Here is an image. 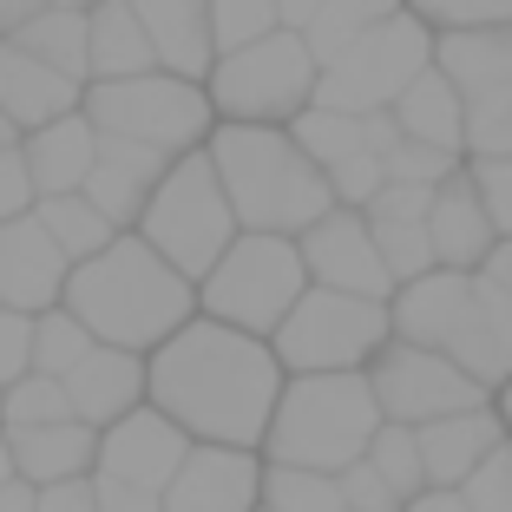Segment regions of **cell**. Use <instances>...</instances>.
I'll return each instance as SVG.
<instances>
[{
	"label": "cell",
	"mask_w": 512,
	"mask_h": 512,
	"mask_svg": "<svg viewBox=\"0 0 512 512\" xmlns=\"http://www.w3.org/2000/svg\"><path fill=\"white\" fill-rule=\"evenodd\" d=\"M92 499H99V512H165V499H158V493L125 486V480H106V473H92Z\"/></svg>",
	"instance_id": "45"
},
{
	"label": "cell",
	"mask_w": 512,
	"mask_h": 512,
	"mask_svg": "<svg viewBox=\"0 0 512 512\" xmlns=\"http://www.w3.org/2000/svg\"><path fill=\"white\" fill-rule=\"evenodd\" d=\"M381 434V401L368 388V368L342 375H289L276 421L263 434V460L296 473H342Z\"/></svg>",
	"instance_id": "5"
},
{
	"label": "cell",
	"mask_w": 512,
	"mask_h": 512,
	"mask_svg": "<svg viewBox=\"0 0 512 512\" xmlns=\"http://www.w3.org/2000/svg\"><path fill=\"white\" fill-rule=\"evenodd\" d=\"M316 53H309V40L289 27L263 33V40L237 46V53H217L211 79H204V92H211L217 119H237V125H289L296 112L316 106Z\"/></svg>",
	"instance_id": "9"
},
{
	"label": "cell",
	"mask_w": 512,
	"mask_h": 512,
	"mask_svg": "<svg viewBox=\"0 0 512 512\" xmlns=\"http://www.w3.org/2000/svg\"><path fill=\"white\" fill-rule=\"evenodd\" d=\"M256 512H270V506H256Z\"/></svg>",
	"instance_id": "56"
},
{
	"label": "cell",
	"mask_w": 512,
	"mask_h": 512,
	"mask_svg": "<svg viewBox=\"0 0 512 512\" xmlns=\"http://www.w3.org/2000/svg\"><path fill=\"white\" fill-rule=\"evenodd\" d=\"M335 486H342V499H348L355 512H401V506H407V499L394 493V486L381 480V473L368 467V460H355V467H342V473H335Z\"/></svg>",
	"instance_id": "43"
},
{
	"label": "cell",
	"mask_w": 512,
	"mask_h": 512,
	"mask_svg": "<svg viewBox=\"0 0 512 512\" xmlns=\"http://www.w3.org/2000/svg\"><path fill=\"white\" fill-rule=\"evenodd\" d=\"M467 178H473V191H480L493 230L512 237V158H467Z\"/></svg>",
	"instance_id": "41"
},
{
	"label": "cell",
	"mask_w": 512,
	"mask_h": 512,
	"mask_svg": "<svg viewBox=\"0 0 512 512\" xmlns=\"http://www.w3.org/2000/svg\"><path fill=\"white\" fill-rule=\"evenodd\" d=\"M309 289L296 237H270V230H237L217 270L197 283V309L211 322H230L243 335H263L270 342L283 329V316L296 309V296Z\"/></svg>",
	"instance_id": "8"
},
{
	"label": "cell",
	"mask_w": 512,
	"mask_h": 512,
	"mask_svg": "<svg viewBox=\"0 0 512 512\" xmlns=\"http://www.w3.org/2000/svg\"><path fill=\"white\" fill-rule=\"evenodd\" d=\"M14 447V473L33 486H60V480H86L99 460V427L86 421H46V427H7Z\"/></svg>",
	"instance_id": "27"
},
{
	"label": "cell",
	"mask_w": 512,
	"mask_h": 512,
	"mask_svg": "<svg viewBox=\"0 0 512 512\" xmlns=\"http://www.w3.org/2000/svg\"><path fill=\"white\" fill-rule=\"evenodd\" d=\"M20 151H27V171L40 184V197H66L92 178V158H99V125L86 112H60V119L20 132Z\"/></svg>",
	"instance_id": "26"
},
{
	"label": "cell",
	"mask_w": 512,
	"mask_h": 512,
	"mask_svg": "<svg viewBox=\"0 0 512 512\" xmlns=\"http://www.w3.org/2000/svg\"><path fill=\"white\" fill-rule=\"evenodd\" d=\"M0 512H40V486H33V480H20V473H14V480L0 486Z\"/></svg>",
	"instance_id": "49"
},
{
	"label": "cell",
	"mask_w": 512,
	"mask_h": 512,
	"mask_svg": "<svg viewBox=\"0 0 512 512\" xmlns=\"http://www.w3.org/2000/svg\"><path fill=\"white\" fill-rule=\"evenodd\" d=\"M92 348V329L73 316V309H40L33 316V375H53L66 381Z\"/></svg>",
	"instance_id": "33"
},
{
	"label": "cell",
	"mask_w": 512,
	"mask_h": 512,
	"mask_svg": "<svg viewBox=\"0 0 512 512\" xmlns=\"http://www.w3.org/2000/svg\"><path fill=\"white\" fill-rule=\"evenodd\" d=\"M460 165H467L460 151L414 145V138H394V151H381V171H388V184H427V191H440V184H447Z\"/></svg>",
	"instance_id": "37"
},
{
	"label": "cell",
	"mask_w": 512,
	"mask_h": 512,
	"mask_svg": "<svg viewBox=\"0 0 512 512\" xmlns=\"http://www.w3.org/2000/svg\"><path fill=\"white\" fill-rule=\"evenodd\" d=\"M322 0H276V20H283L289 33H309V20H316Z\"/></svg>",
	"instance_id": "50"
},
{
	"label": "cell",
	"mask_w": 512,
	"mask_h": 512,
	"mask_svg": "<svg viewBox=\"0 0 512 512\" xmlns=\"http://www.w3.org/2000/svg\"><path fill=\"white\" fill-rule=\"evenodd\" d=\"M14 480V447H7V427H0V486Z\"/></svg>",
	"instance_id": "53"
},
{
	"label": "cell",
	"mask_w": 512,
	"mask_h": 512,
	"mask_svg": "<svg viewBox=\"0 0 512 512\" xmlns=\"http://www.w3.org/2000/svg\"><path fill=\"white\" fill-rule=\"evenodd\" d=\"M394 342V316L375 296H348V289L309 283L296 296V309L283 316V329L270 335L276 362L289 375H342V368H368L381 348Z\"/></svg>",
	"instance_id": "10"
},
{
	"label": "cell",
	"mask_w": 512,
	"mask_h": 512,
	"mask_svg": "<svg viewBox=\"0 0 512 512\" xmlns=\"http://www.w3.org/2000/svg\"><path fill=\"white\" fill-rule=\"evenodd\" d=\"M7 145H20V125L7 119V112H0V151H7Z\"/></svg>",
	"instance_id": "54"
},
{
	"label": "cell",
	"mask_w": 512,
	"mask_h": 512,
	"mask_svg": "<svg viewBox=\"0 0 512 512\" xmlns=\"http://www.w3.org/2000/svg\"><path fill=\"white\" fill-rule=\"evenodd\" d=\"M33 14H46V0H0V40H14Z\"/></svg>",
	"instance_id": "48"
},
{
	"label": "cell",
	"mask_w": 512,
	"mask_h": 512,
	"mask_svg": "<svg viewBox=\"0 0 512 512\" xmlns=\"http://www.w3.org/2000/svg\"><path fill=\"white\" fill-rule=\"evenodd\" d=\"M263 506L270 512H355L335 486V473H296V467H270L263 473Z\"/></svg>",
	"instance_id": "36"
},
{
	"label": "cell",
	"mask_w": 512,
	"mask_h": 512,
	"mask_svg": "<svg viewBox=\"0 0 512 512\" xmlns=\"http://www.w3.org/2000/svg\"><path fill=\"white\" fill-rule=\"evenodd\" d=\"M79 112L99 125V138H132L151 151H197L217 132V106L204 79H178V73H138V79H92L79 92Z\"/></svg>",
	"instance_id": "7"
},
{
	"label": "cell",
	"mask_w": 512,
	"mask_h": 512,
	"mask_svg": "<svg viewBox=\"0 0 512 512\" xmlns=\"http://www.w3.org/2000/svg\"><path fill=\"white\" fill-rule=\"evenodd\" d=\"M60 309H73L86 322L92 342L151 355L158 342H171L197 316V283L171 270L138 230H119L99 256L73 263Z\"/></svg>",
	"instance_id": "2"
},
{
	"label": "cell",
	"mask_w": 512,
	"mask_h": 512,
	"mask_svg": "<svg viewBox=\"0 0 512 512\" xmlns=\"http://www.w3.org/2000/svg\"><path fill=\"white\" fill-rule=\"evenodd\" d=\"M362 460H368V467H375V473H381V480H388L401 499L427 493V467H421V440H414V427L381 421V434L368 440V453H362Z\"/></svg>",
	"instance_id": "35"
},
{
	"label": "cell",
	"mask_w": 512,
	"mask_h": 512,
	"mask_svg": "<svg viewBox=\"0 0 512 512\" xmlns=\"http://www.w3.org/2000/svg\"><path fill=\"white\" fill-rule=\"evenodd\" d=\"M33 204H40V184H33V171H27V151L7 145L0 151V224L33 217Z\"/></svg>",
	"instance_id": "42"
},
{
	"label": "cell",
	"mask_w": 512,
	"mask_h": 512,
	"mask_svg": "<svg viewBox=\"0 0 512 512\" xmlns=\"http://www.w3.org/2000/svg\"><path fill=\"white\" fill-rule=\"evenodd\" d=\"M401 512H467V506H460V493H440V486H427V493H414Z\"/></svg>",
	"instance_id": "51"
},
{
	"label": "cell",
	"mask_w": 512,
	"mask_h": 512,
	"mask_svg": "<svg viewBox=\"0 0 512 512\" xmlns=\"http://www.w3.org/2000/svg\"><path fill=\"white\" fill-rule=\"evenodd\" d=\"M427 66H434V27L401 7L394 20H381L375 33H362L348 53H335V60L322 66L316 106H329V112H388Z\"/></svg>",
	"instance_id": "11"
},
{
	"label": "cell",
	"mask_w": 512,
	"mask_h": 512,
	"mask_svg": "<svg viewBox=\"0 0 512 512\" xmlns=\"http://www.w3.org/2000/svg\"><path fill=\"white\" fill-rule=\"evenodd\" d=\"M401 342L440 348L453 368H467L486 394L512 381V296L480 270H427L388 296Z\"/></svg>",
	"instance_id": "4"
},
{
	"label": "cell",
	"mask_w": 512,
	"mask_h": 512,
	"mask_svg": "<svg viewBox=\"0 0 512 512\" xmlns=\"http://www.w3.org/2000/svg\"><path fill=\"white\" fill-rule=\"evenodd\" d=\"M66 401H73V414H79L86 427H112L119 414L145 407V355L92 342L86 362L66 375Z\"/></svg>",
	"instance_id": "22"
},
{
	"label": "cell",
	"mask_w": 512,
	"mask_h": 512,
	"mask_svg": "<svg viewBox=\"0 0 512 512\" xmlns=\"http://www.w3.org/2000/svg\"><path fill=\"white\" fill-rule=\"evenodd\" d=\"M434 66L467 106V158H512V27L434 33Z\"/></svg>",
	"instance_id": "12"
},
{
	"label": "cell",
	"mask_w": 512,
	"mask_h": 512,
	"mask_svg": "<svg viewBox=\"0 0 512 512\" xmlns=\"http://www.w3.org/2000/svg\"><path fill=\"white\" fill-rule=\"evenodd\" d=\"M79 92L86 86L66 79V73H53L40 53H27L20 40H0V112H7L20 132L60 119V112H79Z\"/></svg>",
	"instance_id": "25"
},
{
	"label": "cell",
	"mask_w": 512,
	"mask_h": 512,
	"mask_svg": "<svg viewBox=\"0 0 512 512\" xmlns=\"http://www.w3.org/2000/svg\"><path fill=\"white\" fill-rule=\"evenodd\" d=\"M401 14V0H322L316 20H309V53H316V66H329L335 53H348V46L362 40V33H375L381 20Z\"/></svg>",
	"instance_id": "32"
},
{
	"label": "cell",
	"mask_w": 512,
	"mask_h": 512,
	"mask_svg": "<svg viewBox=\"0 0 512 512\" xmlns=\"http://www.w3.org/2000/svg\"><path fill=\"white\" fill-rule=\"evenodd\" d=\"M171 171V151H151V145H132V138H99V158H92V178L79 191L99 204L119 230L138 224V211L151 204L158 178Z\"/></svg>",
	"instance_id": "21"
},
{
	"label": "cell",
	"mask_w": 512,
	"mask_h": 512,
	"mask_svg": "<svg viewBox=\"0 0 512 512\" xmlns=\"http://www.w3.org/2000/svg\"><path fill=\"white\" fill-rule=\"evenodd\" d=\"M427 237H434V263L440 270H480L486 250L499 243V230H493V217H486L480 191H473L467 165L434 191V204H427Z\"/></svg>",
	"instance_id": "24"
},
{
	"label": "cell",
	"mask_w": 512,
	"mask_h": 512,
	"mask_svg": "<svg viewBox=\"0 0 512 512\" xmlns=\"http://www.w3.org/2000/svg\"><path fill=\"white\" fill-rule=\"evenodd\" d=\"M414 440H421L427 486L453 493V486L467 480L473 467H486V460L506 447V421H499L493 401H486V407H467V414H440V421L414 427Z\"/></svg>",
	"instance_id": "20"
},
{
	"label": "cell",
	"mask_w": 512,
	"mask_h": 512,
	"mask_svg": "<svg viewBox=\"0 0 512 512\" xmlns=\"http://www.w3.org/2000/svg\"><path fill=\"white\" fill-rule=\"evenodd\" d=\"M493 414H499V421H506V440H512V381H506V388L493 394Z\"/></svg>",
	"instance_id": "52"
},
{
	"label": "cell",
	"mask_w": 512,
	"mask_h": 512,
	"mask_svg": "<svg viewBox=\"0 0 512 512\" xmlns=\"http://www.w3.org/2000/svg\"><path fill=\"white\" fill-rule=\"evenodd\" d=\"M453 493H460L467 512H512V440L486 460V467H473Z\"/></svg>",
	"instance_id": "40"
},
{
	"label": "cell",
	"mask_w": 512,
	"mask_h": 512,
	"mask_svg": "<svg viewBox=\"0 0 512 512\" xmlns=\"http://www.w3.org/2000/svg\"><path fill=\"white\" fill-rule=\"evenodd\" d=\"M480 276H486V283H493V289H506V296H512V237H499L493 250H486Z\"/></svg>",
	"instance_id": "47"
},
{
	"label": "cell",
	"mask_w": 512,
	"mask_h": 512,
	"mask_svg": "<svg viewBox=\"0 0 512 512\" xmlns=\"http://www.w3.org/2000/svg\"><path fill=\"white\" fill-rule=\"evenodd\" d=\"M40 512H99V499H92V473H86V480L40 486Z\"/></svg>",
	"instance_id": "46"
},
{
	"label": "cell",
	"mask_w": 512,
	"mask_h": 512,
	"mask_svg": "<svg viewBox=\"0 0 512 512\" xmlns=\"http://www.w3.org/2000/svg\"><path fill=\"white\" fill-rule=\"evenodd\" d=\"M270 460L256 447H204L191 440L178 480L165 486V512H256Z\"/></svg>",
	"instance_id": "17"
},
{
	"label": "cell",
	"mask_w": 512,
	"mask_h": 512,
	"mask_svg": "<svg viewBox=\"0 0 512 512\" xmlns=\"http://www.w3.org/2000/svg\"><path fill=\"white\" fill-rule=\"evenodd\" d=\"M434 33H473V27H512V0H401Z\"/></svg>",
	"instance_id": "38"
},
{
	"label": "cell",
	"mask_w": 512,
	"mask_h": 512,
	"mask_svg": "<svg viewBox=\"0 0 512 512\" xmlns=\"http://www.w3.org/2000/svg\"><path fill=\"white\" fill-rule=\"evenodd\" d=\"M33 375V316L27 309H0V388Z\"/></svg>",
	"instance_id": "44"
},
{
	"label": "cell",
	"mask_w": 512,
	"mask_h": 512,
	"mask_svg": "<svg viewBox=\"0 0 512 512\" xmlns=\"http://www.w3.org/2000/svg\"><path fill=\"white\" fill-rule=\"evenodd\" d=\"M46 421H79L73 401H66V381L20 375L0 388V427H46Z\"/></svg>",
	"instance_id": "34"
},
{
	"label": "cell",
	"mask_w": 512,
	"mask_h": 512,
	"mask_svg": "<svg viewBox=\"0 0 512 512\" xmlns=\"http://www.w3.org/2000/svg\"><path fill=\"white\" fill-rule=\"evenodd\" d=\"M66 276H73V263L60 256V243L46 237L40 217L0 224V309H27V316L60 309Z\"/></svg>",
	"instance_id": "18"
},
{
	"label": "cell",
	"mask_w": 512,
	"mask_h": 512,
	"mask_svg": "<svg viewBox=\"0 0 512 512\" xmlns=\"http://www.w3.org/2000/svg\"><path fill=\"white\" fill-rule=\"evenodd\" d=\"M289 368L263 335H243L197 309L171 342L145 355V401L204 447H256L276 421Z\"/></svg>",
	"instance_id": "1"
},
{
	"label": "cell",
	"mask_w": 512,
	"mask_h": 512,
	"mask_svg": "<svg viewBox=\"0 0 512 512\" xmlns=\"http://www.w3.org/2000/svg\"><path fill=\"white\" fill-rule=\"evenodd\" d=\"M86 53H92V79H138L158 73V53H151V33L138 27L132 0H99L86 14ZM86 79V86H92Z\"/></svg>",
	"instance_id": "29"
},
{
	"label": "cell",
	"mask_w": 512,
	"mask_h": 512,
	"mask_svg": "<svg viewBox=\"0 0 512 512\" xmlns=\"http://www.w3.org/2000/svg\"><path fill=\"white\" fill-rule=\"evenodd\" d=\"M27 53H40L53 73H66V79H79L86 86L92 79V53H86V14H66V7H46V14H33L27 27L14 33Z\"/></svg>",
	"instance_id": "31"
},
{
	"label": "cell",
	"mask_w": 512,
	"mask_h": 512,
	"mask_svg": "<svg viewBox=\"0 0 512 512\" xmlns=\"http://www.w3.org/2000/svg\"><path fill=\"white\" fill-rule=\"evenodd\" d=\"M138 27L151 33L158 66L178 79H211L217 40H211V0H132Z\"/></svg>",
	"instance_id": "23"
},
{
	"label": "cell",
	"mask_w": 512,
	"mask_h": 512,
	"mask_svg": "<svg viewBox=\"0 0 512 512\" xmlns=\"http://www.w3.org/2000/svg\"><path fill=\"white\" fill-rule=\"evenodd\" d=\"M283 20H276V0H211V40L217 53H237V46L263 40V33H276Z\"/></svg>",
	"instance_id": "39"
},
{
	"label": "cell",
	"mask_w": 512,
	"mask_h": 512,
	"mask_svg": "<svg viewBox=\"0 0 512 512\" xmlns=\"http://www.w3.org/2000/svg\"><path fill=\"white\" fill-rule=\"evenodd\" d=\"M427 204H434L427 184H381V191L362 204V217H368V230H375V243H381V263H388L394 289L414 283V276H427V270H440V263H434V237H427Z\"/></svg>",
	"instance_id": "19"
},
{
	"label": "cell",
	"mask_w": 512,
	"mask_h": 512,
	"mask_svg": "<svg viewBox=\"0 0 512 512\" xmlns=\"http://www.w3.org/2000/svg\"><path fill=\"white\" fill-rule=\"evenodd\" d=\"M224 197L243 230H270V237H302L316 217L335 211V191L322 178V165L289 138V125H237L217 119V132L204 138Z\"/></svg>",
	"instance_id": "3"
},
{
	"label": "cell",
	"mask_w": 512,
	"mask_h": 512,
	"mask_svg": "<svg viewBox=\"0 0 512 512\" xmlns=\"http://www.w3.org/2000/svg\"><path fill=\"white\" fill-rule=\"evenodd\" d=\"M184 453H191V434L145 401V407H132V414H119L112 427H99V460H92V473L145 486V493L165 499V486L178 480V467H184Z\"/></svg>",
	"instance_id": "16"
},
{
	"label": "cell",
	"mask_w": 512,
	"mask_h": 512,
	"mask_svg": "<svg viewBox=\"0 0 512 512\" xmlns=\"http://www.w3.org/2000/svg\"><path fill=\"white\" fill-rule=\"evenodd\" d=\"M296 250H302L309 283L348 289V296H375V302L394 296V276H388V263H381V243H375V230H368V217L355 211V204H335L329 217H316V224L296 237Z\"/></svg>",
	"instance_id": "15"
},
{
	"label": "cell",
	"mask_w": 512,
	"mask_h": 512,
	"mask_svg": "<svg viewBox=\"0 0 512 512\" xmlns=\"http://www.w3.org/2000/svg\"><path fill=\"white\" fill-rule=\"evenodd\" d=\"M33 217L46 224V237L60 243L66 263H86V256H99L112 237H119V224H112L99 204H92L86 191H66V197H40L33 204Z\"/></svg>",
	"instance_id": "30"
},
{
	"label": "cell",
	"mask_w": 512,
	"mask_h": 512,
	"mask_svg": "<svg viewBox=\"0 0 512 512\" xmlns=\"http://www.w3.org/2000/svg\"><path fill=\"white\" fill-rule=\"evenodd\" d=\"M289 138L322 165L335 204H355V211H362L368 197L388 184L381 151H394L401 125H394V112H329V106H309V112L289 119Z\"/></svg>",
	"instance_id": "13"
},
{
	"label": "cell",
	"mask_w": 512,
	"mask_h": 512,
	"mask_svg": "<svg viewBox=\"0 0 512 512\" xmlns=\"http://www.w3.org/2000/svg\"><path fill=\"white\" fill-rule=\"evenodd\" d=\"M132 230L165 256L178 276L204 283V276L217 270V256H224L243 230L237 211H230V197H224V178H217V165H211V151L197 145V151H184V158H171V171L158 178V191H151V204L138 211Z\"/></svg>",
	"instance_id": "6"
},
{
	"label": "cell",
	"mask_w": 512,
	"mask_h": 512,
	"mask_svg": "<svg viewBox=\"0 0 512 512\" xmlns=\"http://www.w3.org/2000/svg\"><path fill=\"white\" fill-rule=\"evenodd\" d=\"M388 112H394V125H401V138L460 151V158H467V106H460V92H453V79L440 73V66H427Z\"/></svg>",
	"instance_id": "28"
},
{
	"label": "cell",
	"mask_w": 512,
	"mask_h": 512,
	"mask_svg": "<svg viewBox=\"0 0 512 512\" xmlns=\"http://www.w3.org/2000/svg\"><path fill=\"white\" fill-rule=\"evenodd\" d=\"M46 7H66V14H92L99 0H46Z\"/></svg>",
	"instance_id": "55"
},
{
	"label": "cell",
	"mask_w": 512,
	"mask_h": 512,
	"mask_svg": "<svg viewBox=\"0 0 512 512\" xmlns=\"http://www.w3.org/2000/svg\"><path fill=\"white\" fill-rule=\"evenodd\" d=\"M368 388H375V401H381V421H401V427H427V421H440V414H467V407L493 401V394H486L467 368H453L440 348L401 342V335L368 362Z\"/></svg>",
	"instance_id": "14"
}]
</instances>
